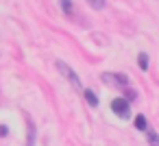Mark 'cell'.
Here are the masks:
<instances>
[{"instance_id": "7", "label": "cell", "mask_w": 159, "mask_h": 146, "mask_svg": "<svg viewBox=\"0 0 159 146\" xmlns=\"http://www.w3.org/2000/svg\"><path fill=\"white\" fill-rule=\"evenodd\" d=\"M61 9H63L66 16H72L74 13V5L70 2V0H61Z\"/></svg>"}, {"instance_id": "8", "label": "cell", "mask_w": 159, "mask_h": 146, "mask_svg": "<svg viewBox=\"0 0 159 146\" xmlns=\"http://www.w3.org/2000/svg\"><path fill=\"white\" fill-rule=\"evenodd\" d=\"M105 2H107V0H87V5H89L92 9H96V11L105 9Z\"/></svg>"}, {"instance_id": "6", "label": "cell", "mask_w": 159, "mask_h": 146, "mask_svg": "<svg viewBox=\"0 0 159 146\" xmlns=\"http://www.w3.org/2000/svg\"><path fill=\"white\" fill-rule=\"evenodd\" d=\"M137 63H139V70H148V55L146 52H139V57H137Z\"/></svg>"}, {"instance_id": "3", "label": "cell", "mask_w": 159, "mask_h": 146, "mask_svg": "<svg viewBox=\"0 0 159 146\" xmlns=\"http://www.w3.org/2000/svg\"><path fill=\"white\" fill-rule=\"evenodd\" d=\"M111 109H113V113L118 118H129L131 116V105H129L126 98H113L111 100Z\"/></svg>"}, {"instance_id": "10", "label": "cell", "mask_w": 159, "mask_h": 146, "mask_svg": "<svg viewBox=\"0 0 159 146\" xmlns=\"http://www.w3.org/2000/svg\"><path fill=\"white\" fill-rule=\"evenodd\" d=\"M135 98H137V94H135L133 89H129V87H126V100L131 103V100H135Z\"/></svg>"}, {"instance_id": "11", "label": "cell", "mask_w": 159, "mask_h": 146, "mask_svg": "<svg viewBox=\"0 0 159 146\" xmlns=\"http://www.w3.org/2000/svg\"><path fill=\"white\" fill-rule=\"evenodd\" d=\"M0 135H7V126H0Z\"/></svg>"}, {"instance_id": "5", "label": "cell", "mask_w": 159, "mask_h": 146, "mask_svg": "<svg viewBox=\"0 0 159 146\" xmlns=\"http://www.w3.org/2000/svg\"><path fill=\"white\" fill-rule=\"evenodd\" d=\"M85 100H87L92 107H98V96H96L92 89H85Z\"/></svg>"}, {"instance_id": "4", "label": "cell", "mask_w": 159, "mask_h": 146, "mask_svg": "<svg viewBox=\"0 0 159 146\" xmlns=\"http://www.w3.org/2000/svg\"><path fill=\"white\" fill-rule=\"evenodd\" d=\"M133 124H135V129H137V131H146V129H148L146 116H142V113H139V116H135V122H133Z\"/></svg>"}, {"instance_id": "9", "label": "cell", "mask_w": 159, "mask_h": 146, "mask_svg": "<svg viewBox=\"0 0 159 146\" xmlns=\"http://www.w3.org/2000/svg\"><path fill=\"white\" fill-rule=\"evenodd\" d=\"M146 137H148V144H150V146H159V135H157L155 131H148Z\"/></svg>"}, {"instance_id": "1", "label": "cell", "mask_w": 159, "mask_h": 146, "mask_svg": "<svg viewBox=\"0 0 159 146\" xmlns=\"http://www.w3.org/2000/svg\"><path fill=\"white\" fill-rule=\"evenodd\" d=\"M100 81L109 83V85H116V87H124V89L131 83V79L126 74H122V72H105V74H100Z\"/></svg>"}, {"instance_id": "2", "label": "cell", "mask_w": 159, "mask_h": 146, "mask_svg": "<svg viewBox=\"0 0 159 146\" xmlns=\"http://www.w3.org/2000/svg\"><path fill=\"white\" fill-rule=\"evenodd\" d=\"M57 68H59V72H61L70 83H72V87H74V89H81V79H79V74L72 70V66H68L66 61H61V59H59V61H57Z\"/></svg>"}]
</instances>
